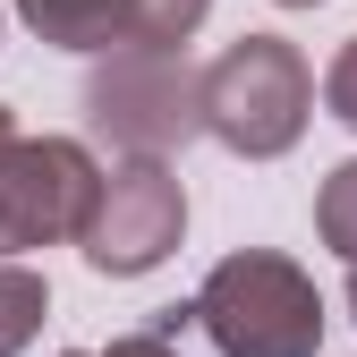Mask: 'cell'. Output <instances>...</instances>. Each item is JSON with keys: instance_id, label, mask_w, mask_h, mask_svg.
<instances>
[{"instance_id": "obj_1", "label": "cell", "mask_w": 357, "mask_h": 357, "mask_svg": "<svg viewBox=\"0 0 357 357\" xmlns=\"http://www.w3.org/2000/svg\"><path fill=\"white\" fill-rule=\"evenodd\" d=\"M315 119V68L289 34H238L204 60V137L238 162H281Z\"/></svg>"}, {"instance_id": "obj_2", "label": "cell", "mask_w": 357, "mask_h": 357, "mask_svg": "<svg viewBox=\"0 0 357 357\" xmlns=\"http://www.w3.org/2000/svg\"><path fill=\"white\" fill-rule=\"evenodd\" d=\"M196 332L221 357H315L324 349V289L306 264H289L273 247H238L204 273Z\"/></svg>"}, {"instance_id": "obj_3", "label": "cell", "mask_w": 357, "mask_h": 357, "mask_svg": "<svg viewBox=\"0 0 357 357\" xmlns=\"http://www.w3.org/2000/svg\"><path fill=\"white\" fill-rule=\"evenodd\" d=\"M85 128L128 162H170L204 137V68H188V52H119L85 77Z\"/></svg>"}, {"instance_id": "obj_4", "label": "cell", "mask_w": 357, "mask_h": 357, "mask_svg": "<svg viewBox=\"0 0 357 357\" xmlns=\"http://www.w3.org/2000/svg\"><path fill=\"white\" fill-rule=\"evenodd\" d=\"M178 238H188V188H178V170L170 162H119V170H102V204L85 221L77 255L102 281H145L153 264L178 255Z\"/></svg>"}, {"instance_id": "obj_5", "label": "cell", "mask_w": 357, "mask_h": 357, "mask_svg": "<svg viewBox=\"0 0 357 357\" xmlns=\"http://www.w3.org/2000/svg\"><path fill=\"white\" fill-rule=\"evenodd\" d=\"M17 17L52 52L119 60V52H178L213 17V0H17Z\"/></svg>"}, {"instance_id": "obj_6", "label": "cell", "mask_w": 357, "mask_h": 357, "mask_svg": "<svg viewBox=\"0 0 357 357\" xmlns=\"http://www.w3.org/2000/svg\"><path fill=\"white\" fill-rule=\"evenodd\" d=\"M43 315H52V281H43L34 264H0V357L34 349Z\"/></svg>"}, {"instance_id": "obj_7", "label": "cell", "mask_w": 357, "mask_h": 357, "mask_svg": "<svg viewBox=\"0 0 357 357\" xmlns=\"http://www.w3.org/2000/svg\"><path fill=\"white\" fill-rule=\"evenodd\" d=\"M315 238L357 273V153L340 170H324V188H315Z\"/></svg>"}, {"instance_id": "obj_8", "label": "cell", "mask_w": 357, "mask_h": 357, "mask_svg": "<svg viewBox=\"0 0 357 357\" xmlns=\"http://www.w3.org/2000/svg\"><path fill=\"white\" fill-rule=\"evenodd\" d=\"M324 111L340 119V128H357V34L332 52V68H324Z\"/></svg>"}, {"instance_id": "obj_9", "label": "cell", "mask_w": 357, "mask_h": 357, "mask_svg": "<svg viewBox=\"0 0 357 357\" xmlns=\"http://www.w3.org/2000/svg\"><path fill=\"white\" fill-rule=\"evenodd\" d=\"M60 357H178V340H162V332H128V340H111V349H60Z\"/></svg>"}, {"instance_id": "obj_10", "label": "cell", "mask_w": 357, "mask_h": 357, "mask_svg": "<svg viewBox=\"0 0 357 357\" xmlns=\"http://www.w3.org/2000/svg\"><path fill=\"white\" fill-rule=\"evenodd\" d=\"M0 145H17V111L9 102H0Z\"/></svg>"}, {"instance_id": "obj_11", "label": "cell", "mask_w": 357, "mask_h": 357, "mask_svg": "<svg viewBox=\"0 0 357 357\" xmlns=\"http://www.w3.org/2000/svg\"><path fill=\"white\" fill-rule=\"evenodd\" d=\"M273 9H324V0H273Z\"/></svg>"}, {"instance_id": "obj_12", "label": "cell", "mask_w": 357, "mask_h": 357, "mask_svg": "<svg viewBox=\"0 0 357 357\" xmlns=\"http://www.w3.org/2000/svg\"><path fill=\"white\" fill-rule=\"evenodd\" d=\"M349 315H357V273H349Z\"/></svg>"}]
</instances>
